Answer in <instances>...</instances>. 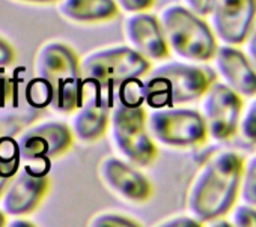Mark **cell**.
I'll use <instances>...</instances> for the list:
<instances>
[{
	"label": "cell",
	"instance_id": "21",
	"mask_svg": "<svg viewBox=\"0 0 256 227\" xmlns=\"http://www.w3.org/2000/svg\"><path fill=\"white\" fill-rule=\"evenodd\" d=\"M22 167V160L20 157L11 158V160H4L0 158V197L5 193L10 181L14 178V175L20 170Z\"/></svg>",
	"mask_w": 256,
	"mask_h": 227
},
{
	"label": "cell",
	"instance_id": "25",
	"mask_svg": "<svg viewBox=\"0 0 256 227\" xmlns=\"http://www.w3.org/2000/svg\"><path fill=\"white\" fill-rule=\"evenodd\" d=\"M242 44L246 45L244 53H246L247 59L250 60V63L256 69V20L252 24V27H250V30H248V33H247V36H246Z\"/></svg>",
	"mask_w": 256,
	"mask_h": 227
},
{
	"label": "cell",
	"instance_id": "10",
	"mask_svg": "<svg viewBox=\"0 0 256 227\" xmlns=\"http://www.w3.org/2000/svg\"><path fill=\"white\" fill-rule=\"evenodd\" d=\"M208 17L217 41L241 45L256 20V0H214Z\"/></svg>",
	"mask_w": 256,
	"mask_h": 227
},
{
	"label": "cell",
	"instance_id": "26",
	"mask_svg": "<svg viewBox=\"0 0 256 227\" xmlns=\"http://www.w3.org/2000/svg\"><path fill=\"white\" fill-rule=\"evenodd\" d=\"M14 60H16L14 47L0 36V68L10 66L11 63H14Z\"/></svg>",
	"mask_w": 256,
	"mask_h": 227
},
{
	"label": "cell",
	"instance_id": "14",
	"mask_svg": "<svg viewBox=\"0 0 256 227\" xmlns=\"http://www.w3.org/2000/svg\"><path fill=\"white\" fill-rule=\"evenodd\" d=\"M125 38L130 47L148 60H163L170 51L158 17L144 12H134L125 21Z\"/></svg>",
	"mask_w": 256,
	"mask_h": 227
},
{
	"label": "cell",
	"instance_id": "15",
	"mask_svg": "<svg viewBox=\"0 0 256 227\" xmlns=\"http://www.w3.org/2000/svg\"><path fill=\"white\" fill-rule=\"evenodd\" d=\"M112 107V99L95 93H84L83 101L72 118L71 130L74 137L84 143L101 139L108 128Z\"/></svg>",
	"mask_w": 256,
	"mask_h": 227
},
{
	"label": "cell",
	"instance_id": "4",
	"mask_svg": "<svg viewBox=\"0 0 256 227\" xmlns=\"http://www.w3.org/2000/svg\"><path fill=\"white\" fill-rule=\"evenodd\" d=\"M35 77L48 90V105L58 113H72L83 101V77L76 51L62 42H48L36 54Z\"/></svg>",
	"mask_w": 256,
	"mask_h": 227
},
{
	"label": "cell",
	"instance_id": "12",
	"mask_svg": "<svg viewBox=\"0 0 256 227\" xmlns=\"http://www.w3.org/2000/svg\"><path fill=\"white\" fill-rule=\"evenodd\" d=\"M211 60L224 86L246 99L256 95V69L238 45H217Z\"/></svg>",
	"mask_w": 256,
	"mask_h": 227
},
{
	"label": "cell",
	"instance_id": "28",
	"mask_svg": "<svg viewBox=\"0 0 256 227\" xmlns=\"http://www.w3.org/2000/svg\"><path fill=\"white\" fill-rule=\"evenodd\" d=\"M18 2H26V3H40V5H47V3H54L59 0H18Z\"/></svg>",
	"mask_w": 256,
	"mask_h": 227
},
{
	"label": "cell",
	"instance_id": "24",
	"mask_svg": "<svg viewBox=\"0 0 256 227\" xmlns=\"http://www.w3.org/2000/svg\"><path fill=\"white\" fill-rule=\"evenodd\" d=\"M12 93H14L12 80L5 72L0 71V108L6 107L11 102Z\"/></svg>",
	"mask_w": 256,
	"mask_h": 227
},
{
	"label": "cell",
	"instance_id": "22",
	"mask_svg": "<svg viewBox=\"0 0 256 227\" xmlns=\"http://www.w3.org/2000/svg\"><path fill=\"white\" fill-rule=\"evenodd\" d=\"M154 2L156 0H114L118 8L128 12V14L148 11L150 8H152Z\"/></svg>",
	"mask_w": 256,
	"mask_h": 227
},
{
	"label": "cell",
	"instance_id": "8",
	"mask_svg": "<svg viewBox=\"0 0 256 227\" xmlns=\"http://www.w3.org/2000/svg\"><path fill=\"white\" fill-rule=\"evenodd\" d=\"M72 130L58 121L44 122L26 130L18 139L22 164L35 173H48L52 160L66 154L72 146Z\"/></svg>",
	"mask_w": 256,
	"mask_h": 227
},
{
	"label": "cell",
	"instance_id": "27",
	"mask_svg": "<svg viewBox=\"0 0 256 227\" xmlns=\"http://www.w3.org/2000/svg\"><path fill=\"white\" fill-rule=\"evenodd\" d=\"M162 226H172V227H176V226H202V223H199L194 217H175V218H170L169 221L163 223Z\"/></svg>",
	"mask_w": 256,
	"mask_h": 227
},
{
	"label": "cell",
	"instance_id": "19",
	"mask_svg": "<svg viewBox=\"0 0 256 227\" xmlns=\"http://www.w3.org/2000/svg\"><path fill=\"white\" fill-rule=\"evenodd\" d=\"M229 223L234 227H256V206L240 203L234 205L229 211Z\"/></svg>",
	"mask_w": 256,
	"mask_h": 227
},
{
	"label": "cell",
	"instance_id": "13",
	"mask_svg": "<svg viewBox=\"0 0 256 227\" xmlns=\"http://www.w3.org/2000/svg\"><path fill=\"white\" fill-rule=\"evenodd\" d=\"M104 185L124 200L142 203L151 199L152 185L150 179L136 170L133 164L114 157H107L100 166Z\"/></svg>",
	"mask_w": 256,
	"mask_h": 227
},
{
	"label": "cell",
	"instance_id": "17",
	"mask_svg": "<svg viewBox=\"0 0 256 227\" xmlns=\"http://www.w3.org/2000/svg\"><path fill=\"white\" fill-rule=\"evenodd\" d=\"M238 199L242 203L256 206V155L242 160L238 185Z\"/></svg>",
	"mask_w": 256,
	"mask_h": 227
},
{
	"label": "cell",
	"instance_id": "9",
	"mask_svg": "<svg viewBox=\"0 0 256 227\" xmlns=\"http://www.w3.org/2000/svg\"><path fill=\"white\" fill-rule=\"evenodd\" d=\"M241 108L242 98L240 95L222 81H212L202 95L200 107L208 137L216 142H226L236 136Z\"/></svg>",
	"mask_w": 256,
	"mask_h": 227
},
{
	"label": "cell",
	"instance_id": "29",
	"mask_svg": "<svg viewBox=\"0 0 256 227\" xmlns=\"http://www.w3.org/2000/svg\"><path fill=\"white\" fill-rule=\"evenodd\" d=\"M6 224V214L4 211H0V227Z\"/></svg>",
	"mask_w": 256,
	"mask_h": 227
},
{
	"label": "cell",
	"instance_id": "6",
	"mask_svg": "<svg viewBox=\"0 0 256 227\" xmlns=\"http://www.w3.org/2000/svg\"><path fill=\"white\" fill-rule=\"evenodd\" d=\"M158 20L170 53L192 63H206L212 59L218 44L202 17L182 5H170L162 11Z\"/></svg>",
	"mask_w": 256,
	"mask_h": 227
},
{
	"label": "cell",
	"instance_id": "20",
	"mask_svg": "<svg viewBox=\"0 0 256 227\" xmlns=\"http://www.w3.org/2000/svg\"><path fill=\"white\" fill-rule=\"evenodd\" d=\"M90 226L94 227H108V226H118V227H133V226H140L136 220L119 215V214H101L95 217L90 221Z\"/></svg>",
	"mask_w": 256,
	"mask_h": 227
},
{
	"label": "cell",
	"instance_id": "23",
	"mask_svg": "<svg viewBox=\"0 0 256 227\" xmlns=\"http://www.w3.org/2000/svg\"><path fill=\"white\" fill-rule=\"evenodd\" d=\"M182 6H186L188 11H192L193 14L205 18L210 15L212 5H214V0H182Z\"/></svg>",
	"mask_w": 256,
	"mask_h": 227
},
{
	"label": "cell",
	"instance_id": "5",
	"mask_svg": "<svg viewBox=\"0 0 256 227\" xmlns=\"http://www.w3.org/2000/svg\"><path fill=\"white\" fill-rule=\"evenodd\" d=\"M142 81L144 101L151 108L178 107L202 98L214 81L211 72L192 62L164 63Z\"/></svg>",
	"mask_w": 256,
	"mask_h": 227
},
{
	"label": "cell",
	"instance_id": "2",
	"mask_svg": "<svg viewBox=\"0 0 256 227\" xmlns=\"http://www.w3.org/2000/svg\"><path fill=\"white\" fill-rule=\"evenodd\" d=\"M146 116L140 78L124 84L110 111V136L116 151L138 167L151 166L158 155L146 127Z\"/></svg>",
	"mask_w": 256,
	"mask_h": 227
},
{
	"label": "cell",
	"instance_id": "1",
	"mask_svg": "<svg viewBox=\"0 0 256 227\" xmlns=\"http://www.w3.org/2000/svg\"><path fill=\"white\" fill-rule=\"evenodd\" d=\"M241 167L242 157L234 151H222L211 157L190 185V215L202 224L228 215L238 200Z\"/></svg>",
	"mask_w": 256,
	"mask_h": 227
},
{
	"label": "cell",
	"instance_id": "3",
	"mask_svg": "<svg viewBox=\"0 0 256 227\" xmlns=\"http://www.w3.org/2000/svg\"><path fill=\"white\" fill-rule=\"evenodd\" d=\"M83 77V95L95 93L112 99L118 90L133 80H139L151 71V60L132 47H108L96 50L80 62Z\"/></svg>",
	"mask_w": 256,
	"mask_h": 227
},
{
	"label": "cell",
	"instance_id": "30",
	"mask_svg": "<svg viewBox=\"0 0 256 227\" xmlns=\"http://www.w3.org/2000/svg\"><path fill=\"white\" fill-rule=\"evenodd\" d=\"M18 224H22V226H32V223H28V221H22V223L14 221V223H11V226H18Z\"/></svg>",
	"mask_w": 256,
	"mask_h": 227
},
{
	"label": "cell",
	"instance_id": "11",
	"mask_svg": "<svg viewBox=\"0 0 256 227\" xmlns=\"http://www.w3.org/2000/svg\"><path fill=\"white\" fill-rule=\"evenodd\" d=\"M52 179L48 173H35L23 166L10 181L2 194L4 212L14 217H22L35 211L46 194L48 193Z\"/></svg>",
	"mask_w": 256,
	"mask_h": 227
},
{
	"label": "cell",
	"instance_id": "16",
	"mask_svg": "<svg viewBox=\"0 0 256 227\" xmlns=\"http://www.w3.org/2000/svg\"><path fill=\"white\" fill-rule=\"evenodd\" d=\"M59 14L80 24L106 23L119 15L114 0H59Z\"/></svg>",
	"mask_w": 256,
	"mask_h": 227
},
{
	"label": "cell",
	"instance_id": "7",
	"mask_svg": "<svg viewBox=\"0 0 256 227\" xmlns=\"http://www.w3.org/2000/svg\"><path fill=\"white\" fill-rule=\"evenodd\" d=\"M146 127L154 142L175 149H190L208 139L200 111L186 107L152 108Z\"/></svg>",
	"mask_w": 256,
	"mask_h": 227
},
{
	"label": "cell",
	"instance_id": "18",
	"mask_svg": "<svg viewBox=\"0 0 256 227\" xmlns=\"http://www.w3.org/2000/svg\"><path fill=\"white\" fill-rule=\"evenodd\" d=\"M236 134L247 145H256V95L248 98L246 107L241 108Z\"/></svg>",
	"mask_w": 256,
	"mask_h": 227
}]
</instances>
